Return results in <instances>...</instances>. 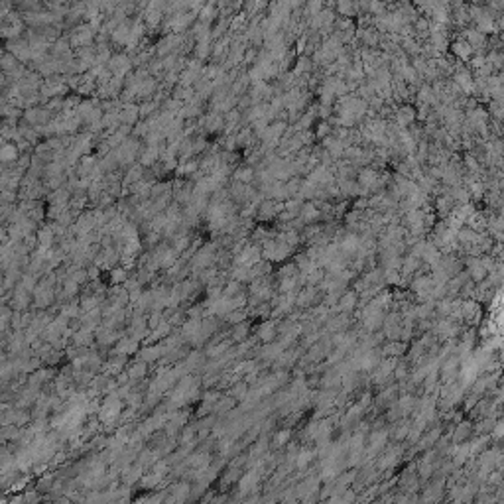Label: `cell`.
Returning a JSON list of instances; mask_svg holds the SVG:
<instances>
[{
  "instance_id": "obj_1",
  "label": "cell",
  "mask_w": 504,
  "mask_h": 504,
  "mask_svg": "<svg viewBox=\"0 0 504 504\" xmlns=\"http://www.w3.org/2000/svg\"><path fill=\"white\" fill-rule=\"evenodd\" d=\"M106 67L112 71L114 77H122L124 79L126 75L134 69V63H132V58L126 56V54H114L110 58V62L106 63Z\"/></svg>"
},
{
  "instance_id": "obj_2",
  "label": "cell",
  "mask_w": 504,
  "mask_h": 504,
  "mask_svg": "<svg viewBox=\"0 0 504 504\" xmlns=\"http://www.w3.org/2000/svg\"><path fill=\"white\" fill-rule=\"evenodd\" d=\"M254 335L260 343H272L278 339V327H276V319H266L262 323H258L254 327Z\"/></svg>"
},
{
  "instance_id": "obj_3",
  "label": "cell",
  "mask_w": 504,
  "mask_h": 504,
  "mask_svg": "<svg viewBox=\"0 0 504 504\" xmlns=\"http://www.w3.org/2000/svg\"><path fill=\"white\" fill-rule=\"evenodd\" d=\"M164 356V350H162V345L160 343H150V345H142L140 346V350L136 352V358H140V360H144V362H148L150 366L152 364H156L158 360Z\"/></svg>"
},
{
  "instance_id": "obj_4",
  "label": "cell",
  "mask_w": 504,
  "mask_h": 504,
  "mask_svg": "<svg viewBox=\"0 0 504 504\" xmlns=\"http://www.w3.org/2000/svg\"><path fill=\"white\" fill-rule=\"evenodd\" d=\"M126 370H128L130 382H140V380H146V378H148V374H150V364L134 356V360H130V364L126 366Z\"/></svg>"
},
{
  "instance_id": "obj_5",
  "label": "cell",
  "mask_w": 504,
  "mask_h": 504,
  "mask_svg": "<svg viewBox=\"0 0 504 504\" xmlns=\"http://www.w3.org/2000/svg\"><path fill=\"white\" fill-rule=\"evenodd\" d=\"M252 329H254V325H252L250 319L240 321V323H236V325L230 327V339L234 343H242V341H246V339L252 337Z\"/></svg>"
},
{
  "instance_id": "obj_6",
  "label": "cell",
  "mask_w": 504,
  "mask_h": 504,
  "mask_svg": "<svg viewBox=\"0 0 504 504\" xmlns=\"http://www.w3.org/2000/svg\"><path fill=\"white\" fill-rule=\"evenodd\" d=\"M144 172H146V168H144L140 162L130 164L128 168H124V180H122V186H124V188H130L132 184H136V182L144 180Z\"/></svg>"
},
{
  "instance_id": "obj_7",
  "label": "cell",
  "mask_w": 504,
  "mask_h": 504,
  "mask_svg": "<svg viewBox=\"0 0 504 504\" xmlns=\"http://www.w3.org/2000/svg\"><path fill=\"white\" fill-rule=\"evenodd\" d=\"M140 346H142V343H140L138 339H134V337H130V335H124V337H120V339L116 341V345L112 346V348L118 350V352H124L128 356H136V352L140 350Z\"/></svg>"
},
{
  "instance_id": "obj_8",
  "label": "cell",
  "mask_w": 504,
  "mask_h": 504,
  "mask_svg": "<svg viewBox=\"0 0 504 504\" xmlns=\"http://www.w3.org/2000/svg\"><path fill=\"white\" fill-rule=\"evenodd\" d=\"M254 180H256V170H254V166L250 164H240V166H236L234 168V172H232V182H240V184H254Z\"/></svg>"
},
{
  "instance_id": "obj_9",
  "label": "cell",
  "mask_w": 504,
  "mask_h": 504,
  "mask_svg": "<svg viewBox=\"0 0 504 504\" xmlns=\"http://www.w3.org/2000/svg\"><path fill=\"white\" fill-rule=\"evenodd\" d=\"M20 148L16 146V142H8V140H4L2 142V148H0V160H2V164H16L18 162V158H20Z\"/></svg>"
},
{
  "instance_id": "obj_10",
  "label": "cell",
  "mask_w": 504,
  "mask_h": 504,
  "mask_svg": "<svg viewBox=\"0 0 504 504\" xmlns=\"http://www.w3.org/2000/svg\"><path fill=\"white\" fill-rule=\"evenodd\" d=\"M201 321H203V319H191V317H188V321L180 327V333H182V337H184L188 343H191V341L201 333Z\"/></svg>"
},
{
  "instance_id": "obj_11",
  "label": "cell",
  "mask_w": 504,
  "mask_h": 504,
  "mask_svg": "<svg viewBox=\"0 0 504 504\" xmlns=\"http://www.w3.org/2000/svg\"><path fill=\"white\" fill-rule=\"evenodd\" d=\"M118 112H120V120L126 122V124L134 126L140 120V106L136 102H124Z\"/></svg>"
},
{
  "instance_id": "obj_12",
  "label": "cell",
  "mask_w": 504,
  "mask_h": 504,
  "mask_svg": "<svg viewBox=\"0 0 504 504\" xmlns=\"http://www.w3.org/2000/svg\"><path fill=\"white\" fill-rule=\"evenodd\" d=\"M250 388H252L250 384H248L244 378H240V380H236L234 384H230V388L226 390V394H230L236 402H242V400L250 394Z\"/></svg>"
},
{
  "instance_id": "obj_13",
  "label": "cell",
  "mask_w": 504,
  "mask_h": 504,
  "mask_svg": "<svg viewBox=\"0 0 504 504\" xmlns=\"http://www.w3.org/2000/svg\"><path fill=\"white\" fill-rule=\"evenodd\" d=\"M356 306H358L356 294H354V292H346V294H341V298H339V302H337V312H341V314H350Z\"/></svg>"
},
{
  "instance_id": "obj_14",
  "label": "cell",
  "mask_w": 504,
  "mask_h": 504,
  "mask_svg": "<svg viewBox=\"0 0 504 504\" xmlns=\"http://www.w3.org/2000/svg\"><path fill=\"white\" fill-rule=\"evenodd\" d=\"M236 404H238V402H236V400H234V398H232L230 394H226V392H224V394H222V396L219 398V402H217V404L213 406V414H217L219 418H220V416H226V414H228L230 410L236 408Z\"/></svg>"
},
{
  "instance_id": "obj_15",
  "label": "cell",
  "mask_w": 504,
  "mask_h": 504,
  "mask_svg": "<svg viewBox=\"0 0 504 504\" xmlns=\"http://www.w3.org/2000/svg\"><path fill=\"white\" fill-rule=\"evenodd\" d=\"M290 441H292V430H290V428H282V430H278V432L272 436L270 449H272V451H276V449H284Z\"/></svg>"
},
{
  "instance_id": "obj_16",
  "label": "cell",
  "mask_w": 504,
  "mask_h": 504,
  "mask_svg": "<svg viewBox=\"0 0 504 504\" xmlns=\"http://www.w3.org/2000/svg\"><path fill=\"white\" fill-rule=\"evenodd\" d=\"M128 276H130V270L126 266H122V264H118V266H114V268L108 270V286L124 284L128 280Z\"/></svg>"
},
{
  "instance_id": "obj_17",
  "label": "cell",
  "mask_w": 504,
  "mask_h": 504,
  "mask_svg": "<svg viewBox=\"0 0 504 504\" xmlns=\"http://www.w3.org/2000/svg\"><path fill=\"white\" fill-rule=\"evenodd\" d=\"M418 118V112L414 106H402L400 110H396V122L400 126H410Z\"/></svg>"
},
{
  "instance_id": "obj_18",
  "label": "cell",
  "mask_w": 504,
  "mask_h": 504,
  "mask_svg": "<svg viewBox=\"0 0 504 504\" xmlns=\"http://www.w3.org/2000/svg\"><path fill=\"white\" fill-rule=\"evenodd\" d=\"M406 350H408V346L404 341H400V339H396V341H390L388 345L384 346V352L386 354H390V356H394V358H398V356H404L406 354Z\"/></svg>"
},
{
  "instance_id": "obj_19",
  "label": "cell",
  "mask_w": 504,
  "mask_h": 504,
  "mask_svg": "<svg viewBox=\"0 0 504 504\" xmlns=\"http://www.w3.org/2000/svg\"><path fill=\"white\" fill-rule=\"evenodd\" d=\"M472 46L467 42V40H461V42H455L453 44V54L457 56V58H461V60H469L472 56Z\"/></svg>"
},
{
  "instance_id": "obj_20",
  "label": "cell",
  "mask_w": 504,
  "mask_h": 504,
  "mask_svg": "<svg viewBox=\"0 0 504 504\" xmlns=\"http://www.w3.org/2000/svg\"><path fill=\"white\" fill-rule=\"evenodd\" d=\"M12 315H14V308L8 306V304H2V312H0L2 333H4V331H12Z\"/></svg>"
},
{
  "instance_id": "obj_21",
  "label": "cell",
  "mask_w": 504,
  "mask_h": 504,
  "mask_svg": "<svg viewBox=\"0 0 504 504\" xmlns=\"http://www.w3.org/2000/svg\"><path fill=\"white\" fill-rule=\"evenodd\" d=\"M20 60L14 56V54H10V52H4V56H2V63H0V67H2V73H10L14 67H18L20 65Z\"/></svg>"
},
{
  "instance_id": "obj_22",
  "label": "cell",
  "mask_w": 504,
  "mask_h": 504,
  "mask_svg": "<svg viewBox=\"0 0 504 504\" xmlns=\"http://www.w3.org/2000/svg\"><path fill=\"white\" fill-rule=\"evenodd\" d=\"M246 288V284L238 282V280H228L224 290H222V298H234L238 292H242Z\"/></svg>"
},
{
  "instance_id": "obj_23",
  "label": "cell",
  "mask_w": 504,
  "mask_h": 504,
  "mask_svg": "<svg viewBox=\"0 0 504 504\" xmlns=\"http://www.w3.org/2000/svg\"><path fill=\"white\" fill-rule=\"evenodd\" d=\"M314 69V63L312 60L308 58V56H304V58H300V62L296 65V69H294V75H304V73H310Z\"/></svg>"
},
{
  "instance_id": "obj_24",
  "label": "cell",
  "mask_w": 504,
  "mask_h": 504,
  "mask_svg": "<svg viewBox=\"0 0 504 504\" xmlns=\"http://www.w3.org/2000/svg\"><path fill=\"white\" fill-rule=\"evenodd\" d=\"M337 8L343 16H354L356 8H354V0H337Z\"/></svg>"
},
{
  "instance_id": "obj_25",
  "label": "cell",
  "mask_w": 504,
  "mask_h": 504,
  "mask_svg": "<svg viewBox=\"0 0 504 504\" xmlns=\"http://www.w3.org/2000/svg\"><path fill=\"white\" fill-rule=\"evenodd\" d=\"M164 319H166V317H164V312H162V310H152V312H148V327H150V329H156Z\"/></svg>"
},
{
  "instance_id": "obj_26",
  "label": "cell",
  "mask_w": 504,
  "mask_h": 504,
  "mask_svg": "<svg viewBox=\"0 0 504 504\" xmlns=\"http://www.w3.org/2000/svg\"><path fill=\"white\" fill-rule=\"evenodd\" d=\"M465 40H467V42H469V44H471V46H472V50H474V48H478V46H480V44H482V42H484V38H482V36H480V34H478V30H471V32H467V38H465Z\"/></svg>"
},
{
  "instance_id": "obj_27",
  "label": "cell",
  "mask_w": 504,
  "mask_h": 504,
  "mask_svg": "<svg viewBox=\"0 0 504 504\" xmlns=\"http://www.w3.org/2000/svg\"><path fill=\"white\" fill-rule=\"evenodd\" d=\"M329 134H331V126L327 124V122H321L319 128H317V132H315V136H317V138H323V140H325Z\"/></svg>"
},
{
  "instance_id": "obj_28",
  "label": "cell",
  "mask_w": 504,
  "mask_h": 504,
  "mask_svg": "<svg viewBox=\"0 0 504 504\" xmlns=\"http://www.w3.org/2000/svg\"><path fill=\"white\" fill-rule=\"evenodd\" d=\"M12 329L14 331L22 329V312H18V310H14V315H12Z\"/></svg>"
},
{
  "instance_id": "obj_29",
  "label": "cell",
  "mask_w": 504,
  "mask_h": 504,
  "mask_svg": "<svg viewBox=\"0 0 504 504\" xmlns=\"http://www.w3.org/2000/svg\"><path fill=\"white\" fill-rule=\"evenodd\" d=\"M87 272H89V278H91V280H96V278H100V272H102V270H100L96 264H89V266H87Z\"/></svg>"
},
{
  "instance_id": "obj_30",
  "label": "cell",
  "mask_w": 504,
  "mask_h": 504,
  "mask_svg": "<svg viewBox=\"0 0 504 504\" xmlns=\"http://www.w3.org/2000/svg\"><path fill=\"white\" fill-rule=\"evenodd\" d=\"M308 0H286V4L290 6V8H300V6H304Z\"/></svg>"
}]
</instances>
